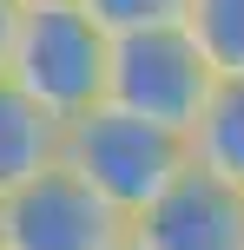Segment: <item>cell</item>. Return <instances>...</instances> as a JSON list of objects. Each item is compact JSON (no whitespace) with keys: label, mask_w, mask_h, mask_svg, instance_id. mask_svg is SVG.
Instances as JSON below:
<instances>
[{"label":"cell","mask_w":244,"mask_h":250,"mask_svg":"<svg viewBox=\"0 0 244 250\" xmlns=\"http://www.w3.org/2000/svg\"><path fill=\"white\" fill-rule=\"evenodd\" d=\"M13 33H20V0H0V79H7V60H13Z\"/></svg>","instance_id":"30bf717a"},{"label":"cell","mask_w":244,"mask_h":250,"mask_svg":"<svg viewBox=\"0 0 244 250\" xmlns=\"http://www.w3.org/2000/svg\"><path fill=\"white\" fill-rule=\"evenodd\" d=\"M7 79L26 99H40L60 125H73V119H86V112L106 105V86H112V33L79 0L20 7Z\"/></svg>","instance_id":"6da1fadb"},{"label":"cell","mask_w":244,"mask_h":250,"mask_svg":"<svg viewBox=\"0 0 244 250\" xmlns=\"http://www.w3.org/2000/svg\"><path fill=\"white\" fill-rule=\"evenodd\" d=\"M79 7L119 40V33H152V26H185L192 0H79Z\"/></svg>","instance_id":"9c48e42d"},{"label":"cell","mask_w":244,"mask_h":250,"mask_svg":"<svg viewBox=\"0 0 244 250\" xmlns=\"http://www.w3.org/2000/svg\"><path fill=\"white\" fill-rule=\"evenodd\" d=\"M60 158L99 191L112 211L139 217L172 178L192 165V138L165 132V125L139 119V112H119V105H99V112L73 119L60 132Z\"/></svg>","instance_id":"7a4b0ae2"},{"label":"cell","mask_w":244,"mask_h":250,"mask_svg":"<svg viewBox=\"0 0 244 250\" xmlns=\"http://www.w3.org/2000/svg\"><path fill=\"white\" fill-rule=\"evenodd\" d=\"M132 250H244V191L192 158L132 217Z\"/></svg>","instance_id":"5b68a950"},{"label":"cell","mask_w":244,"mask_h":250,"mask_svg":"<svg viewBox=\"0 0 244 250\" xmlns=\"http://www.w3.org/2000/svg\"><path fill=\"white\" fill-rule=\"evenodd\" d=\"M60 132L66 125L40 99H26L13 79H0V198L20 191L26 178H40L46 165H60Z\"/></svg>","instance_id":"8992f818"},{"label":"cell","mask_w":244,"mask_h":250,"mask_svg":"<svg viewBox=\"0 0 244 250\" xmlns=\"http://www.w3.org/2000/svg\"><path fill=\"white\" fill-rule=\"evenodd\" d=\"M20 7H40V0H20Z\"/></svg>","instance_id":"8fae6325"},{"label":"cell","mask_w":244,"mask_h":250,"mask_svg":"<svg viewBox=\"0 0 244 250\" xmlns=\"http://www.w3.org/2000/svg\"><path fill=\"white\" fill-rule=\"evenodd\" d=\"M185 26L218 66V79H244V0H192Z\"/></svg>","instance_id":"ba28073f"},{"label":"cell","mask_w":244,"mask_h":250,"mask_svg":"<svg viewBox=\"0 0 244 250\" xmlns=\"http://www.w3.org/2000/svg\"><path fill=\"white\" fill-rule=\"evenodd\" d=\"M192 158L244 191V79H218L205 119L192 125Z\"/></svg>","instance_id":"52a82bcc"},{"label":"cell","mask_w":244,"mask_h":250,"mask_svg":"<svg viewBox=\"0 0 244 250\" xmlns=\"http://www.w3.org/2000/svg\"><path fill=\"white\" fill-rule=\"evenodd\" d=\"M211 92H218V66L192 40V26H152V33H119L112 40V86L106 105L139 112L165 132H185L205 119Z\"/></svg>","instance_id":"3957f363"},{"label":"cell","mask_w":244,"mask_h":250,"mask_svg":"<svg viewBox=\"0 0 244 250\" xmlns=\"http://www.w3.org/2000/svg\"><path fill=\"white\" fill-rule=\"evenodd\" d=\"M119 250H132V237H126V244H119Z\"/></svg>","instance_id":"7c38bea8"},{"label":"cell","mask_w":244,"mask_h":250,"mask_svg":"<svg viewBox=\"0 0 244 250\" xmlns=\"http://www.w3.org/2000/svg\"><path fill=\"white\" fill-rule=\"evenodd\" d=\"M126 237L132 217L112 211L66 158L0 198V250H119Z\"/></svg>","instance_id":"277c9868"}]
</instances>
